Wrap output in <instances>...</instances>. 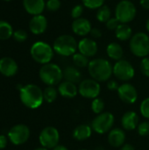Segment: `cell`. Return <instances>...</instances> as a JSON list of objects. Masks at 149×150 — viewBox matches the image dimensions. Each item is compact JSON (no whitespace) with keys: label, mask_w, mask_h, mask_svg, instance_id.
<instances>
[{"label":"cell","mask_w":149,"mask_h":150,"mask_svg":"<svg viewBox=\"0 0 149 150\" xmlns=\"http://www.w3.org/2000/svg\"><path fill=\"white\" fill-rule=\"evenodd\" d=\"M88 72L90 77L98 83L108 82L113 75V66L105 58H96L90 62Z\"/></svg>","instance_id":"obj_1"},{"label":"cell","mask_w":149,"mask_h":150,"mask_svg":"<svg viewBox=\"0 0 149 150\" xmlns=\"http://www.w3.org/2000/svg\"><path fill=\"white\" fill-rule=\"evenodd\" d=\"M19 98L23 105L30 109L39 108L44 101L43 91L32 83L22 86L19 90Z\"/></svg>","instance_id":"obj_2"},{"label":"cell","mask_w":149,"mask_h":150,"mask_svg":"<svg viewBox=\"0 0 149 150\" xmlns=\"http://www.w3.org/2000/svg\"><path fill=\"white\" fill-rule=\"evenodd\" d=\"M53 48L54 53L61 56H73L78 50V42L70 34H61L54 40Z\"/></svg>","instance_id":"obj_3"},{"label":"cell","mask_w":149,"mask_h":150,"mask_svg":"<svg viewBox=\"0 0 149 150\" xmlns=\"http://www.w3.org/2000/svg\"><path fill=\"white\" fill-rule=\"evenodd\" d=\"M39 76L42 83L47 86L59 85L63 79V70L55 63H47L41 66L39 71Z\"/></svg>","instance_id":"obj_4"},{"label":"cell","mask_w":149,"mask_h":150,"mask_svg":"<svg viewBox=\"0 0 149 150\" xmlns=\"http://www.w3.org/2000/svg\"><path fill=\"white\" fill-rule=\"evenodd\" d=\"M54 54L53 47L42 40L34 42L30 48V54L33 61L41 65L51 62L54 58Z\"/></svg>","instance_id":"obj_5"},{"label":"cell","mask_w":149,"mask_h":150,"mask_svg":"<svg viewBox=\"0 0 149 150\" xmlns=\"http://www.w3.org/2000/svg\"><path fill=\"white\" fill-rule=\"evenodd\" d=\"M129 47L133 55L144 58L149 54V35L144 32H138L129 41Z\"/></svg>","instance_id":"obj_6"},{"label":"cell","mask_w":149,"mask_h":150,"mask_svg":"<svg viewBox=\"0 0 149 150\" xmlns=\"http://www.w3.org/2000/svg\"><path fill=\"white\" fill-rule=\"evenodd\" d=\"M137 14L135 4L130 0H121L115 7V18L121 24H128L132 22Z\"/></svg>","instance_id":"obj_7"},{"label":"cell","mask_w":149,"mask_h":150,"mask_svg":"<svg viewBox=\"0 0 149 150\" xmlns=\"http://www.w3.org/2000/svg\"><path fill=\"white\" fill-rule=\"evenodd\" d=\"M114 122V115L110 112H104L93 119L90 126L95 133L98 134H105L112 129Z\"/></svg>","instance_id":"obj_8"},{"label":"cell","mask_w":149,"mask_h":150,"mask_svg":"<svg viewBox=\"0 0 149 150\" xmlns=\"http://www.w3.org/2000/svg\"><path fill=\"white\" fill-rule=\"evenodd\" d=\"M113 76L122 82H128L135 76V69L133 64L127 60L121 59L113 65Z\"/></svg>","instance_id":"obj_9"},{"label":"cell","mask_w":149,"mask_h":150,"mask_svg":"<svg viewBox=\"0 0 149 150\" xmlns=\"http://www.w3.org/2000/svg\"><path fill=\"white\" fill-rule=\"evenodd\" d=\"M100 91V83L92 78L83 79L78 85V93L83 98L87 99H94L98 98Z\"/></svg>","instance_id":"obj_10"},{"label":"cell","mask_w":149,"mask_h":150,"mask_svg":"<svg viewBox=\"0 0 149 150\" xmlns=\"http://www.w3.org/2000/svg\"><path fill=\"white\" fill-rule=\"evenodd\" d=\"M39 141L43 148H46L47 149H53L57 145H59V131L54 127H47L41 130L39 136Z\"/></svg>","instance_id":"obj_11"},{"label":"cell","mask_w":149,"mask_h":150,"mask_svg":"<svg viewBox=\"0 0 149 150\" xmlns=\"http://www.w3.org/2000/svg\"><path fill=\"white\" fill-rule=\"evenodd\" d=\"M30 137V129L24 124L13 126L8 132V138L12 144L18 146L25 143Z\"/></svg>","instance_id":"obj_12"},{"label":"cell","mask_w":149,"mask_h":150,"mask_svg":"<svg viewBox=\"0 0 149 150\" xmlns=\"http://www.w3.org/2000/svg\"><path fill=\"white\" fill-rule=\"evenodd\" d=\"M117 92L120 100L125 104L133 105L138 99V91L136 88L129 83H124L119 85Z\"/></svg>","instance_id":"obj_13"},{"label":"cell","mask_w":149,"mask_h":150,"mask_svg":"<svg viewBox=\"0 0 149 150\" xmlns=\"http://www.w3.org/2000/svg\"><path fill=\"white\" fill-rule=\"evenodd\" d=\"M98 45L92 38L83 37L78 41V52L87 56L88 58L93 57L97 54Z\"/></svg>","instance_id":"obj_14"},{"label":"cell","mask_w":149,"mask_h":150,"mask_svg":"<svg viewBox=\"0 0 149 150\" xmlns=\"http://www.w3.org/2000/svg\"><path fill=\"white\" fill-rule=\"evenodd\" d=\"M71 29L75 34L80 37H86L88 34H90L92 25L91 22L86 18H79L76 19H74L71 24Z\"/></svg>","instance_id":"obj_15"},{"label":"cell","mask_w":149,"mask_h":150,"mask_svg":"<svg viewBox=\"0 0 149 150\" xmlns=\"http://www.w3.org/2000/svg\"><path fill=\"white\" fill-rule=\"evenodd\" d=\"M47 18L42 15H36L32 16L29 22V29L32 34L40 35L47 31Z\"/></svg>","instance_id":"obj_16"},{"label":"cell","mask_w":149,"mask_h":150,"mask_svg":"<svg viewBox=\"0 0 149 150\" xmlns=\"http://www.w3.org/2000/svg\"><path fill=\"white\" fill-rule=\"evenodd\" d=\"M18 70V63L11 57H3L0 59V73L7 77L13 76Z\"/></svg>","instance_id":"obj_17"},{"label":"cell","mask_w":149,"mask_h":150,"mask_svg":"<svg viewBox=\"0 0 149 150\" xmlns=\"http://www.w3.org/2000/svg\"><path fill=\"white\" fill-rule=\"evenodd\" d=\"M126 133L120 128H112L108 133V143L113 148H121L126 143Z\"/></svg>","instance_id":"obj_18"},{"label":"cell","mask_w":149,"mask_h":150,"mask_svg":"<svg viewBox=\"0 0 149 150\" xmlns=\"http://www.w3.org/2000/svg\"><path fill=\"white\" fill-rule=\"evenodd\" d=\"M23 6L28 14L36 16L42 14L46 9V2L45 0H23Z\"/></svg>","instance_id":"obj_19"},{"label":"cell","mask_w":149,"mask_h":150,"mask_svg":"<svg viewBox=\"0 0 149 150\" xmlns=\"http://www.w3.org/2000/svg\"><path fill=\"white\" fill-rule=\"evenodd\" d=\"M140 119L137 112L133 111H128L124 113L121 118V126L123 129L126 131H133L138 127Z\"/></svg>","instance_id":"obj_20"},{"label":"cell","mask_w":149,"mask_h":150,"mask_svg":"<svg viewBox=\"0 0 149 150\" xmlns=\"http://www.w3.org/2000/svg\"><path fill=\"white\" fill-rule=\"evenodd\" d=\"M57 90L59 94L65 98H74L78 94V87L76 84L65 80L58 85Z\"/></svg>","instance_id":"obj_21"},{"label":"cell","mask_w":149,"mask_h":150,"mask_svg":"<svg viewBox=\"0 0 149 150\" xmlns=\"http://www.w3.org/2000/svg\"><path fill=\"white\" fill-rule=\"evenodd\" d=\"M92 128L90 125L81 124L77 126L72 133L73 138L77 142H83L88 140L92 134Z\"/></svg>","instance_id":"obj_22"},{"label":"cell","mask_w":149,"mask_h":150,"mask_svg":"<svg viewBox=\"0 0 149 150\" xmlns=\"http://www.w3.org/2000/svg\"><path fill=\"white\" fill-rule=\"evenodd\" d=\"M63 78L65 81H68L76 84L82 82L83 75L79 69L76 66H68L63 70Z\"/></svg>","instance_id":"obj_23"},{"label":"cell","mask_w":149,"mask_h":150,"mask_svg":"<svg viewBox=\"0 0 149 150\" xmlns=\"http://www.w3.org/2000/svg\"><path fill=\"white\" fill-rule=\"evenodd\" d=\"M106 54L108 57L113 61H119L124 56V50L122 46L118 42H111L106 47Z\"/></svg>","instance_id":"obj_24"},{"label":"cell","mask_w":149,"mask_h":150,"mask_svg":"<svg viewBox=\"0 0 149 150\" xmlns=\"http://www.w3.org/2000/svg\"><path fill=\"white\" fill-rule=\"evenodd\" d=\"M133 29L128 24H119V25L115 30V36L120 41L130 40L133 37Z\"/></svg>","instance_id":"obj_25"},{"label":"cell","mask_w":149,"mask_h":150,"mask_svg":"<svg viewBox=\"0 0 149 150\" xmlns=\"http://www.w3.org/2000/svg\"><path fill=\"white\" fill-rule=\"evenodd\" d=\"M13 28L11 25L5 21L0 19V40H9L13 36Z\"/></svg>","instance_id":"obj_26"},{"label":"cell","mask_w":149,"mask_h":150,"mask_svg":"<svg viewBox=\"0 0 149 150\" xmlns=\"http://www.w3.org/2000/svg\"><path fill=\"white\" fill-rule=\"evenodd\" d=\"M96 18L97 19V21H99L100 23H106L111 18H112V10L111 8L105 4L102 7H100L96 13Z\"/></svg>","instance_id":"obj_27"},{"label":"cell","mask_w":149,"mask_h":150,"mask_svg":"<svg viewBox=\"0 0 149 150\" xmlns=\"http://www.w3.org/2000/svg\"><path fill=\"white\" fill-rule=\"evenodd\" d=\"M72 61L74 65L78 68V69H83V68H88L90 60L87 56L83 55V54L76 52L73 56H72Z\"/></svg>","instance_id":"obj_28"},{"label":"cell","mask_w":149,"mask_h":150,"mask_svg":"<svg viewBox=\"0 0 149 150\" xmlns=\"http://www.w3.org/2000/svg\"><path fill=\"white\" fill-rule=\"evenodd\" d=\"M58 90L54 86H47L44 89L43 91V97H44V101L47 103H54L57 97H58Z\"/></svg>","instance_id":"obj_29"},{"label":"cell","mask_w":149,"mask_h":150,"mask_svg":"<svg viewBox=\"0 0 149 150\" xmlns=\"http://www.w3.org/2000/svg\"><path fill=\"white\" fill-rule=\"evenodd\" d=\"M90 107H91V111L95 114L98 115V114L104 112V110H105V103L102 98H96L92 99Z\"/></svg>","instance_id":"obj_30"},{"label":"cell","mask_w":149,"mask_h":150,"mask_svg":"<svg viewBox=\"0 0 149 150\" xmlns=\"http://www.w3.org/2000/svg\"><path fill=\"white\" fill-rule=\"evenodd\" d=\"M105 0H82L83 5L90 10H98L105 5Z\"/></svg>","instance_id":"obj_31"},{"label":"cell","mask_w":149,"mask_h":150,"mask_svg":"<svg viewBox=\"0 0 149 150\" xmlns=\"http://www.w3.org/2000/svg\"><path fill=\"white\" fill-rule=\"evenodd\" d=\"M84 6L83 4H76L70 11V15L73 19H76L79 18H82V15L84 11Z\"/></svg>","instance_id":"obj_32"},{"label":"cell","mask_w":149,"mask_h":150,"mask_svg":"<svg viewBox=\"0 0 149 150\" xmlns=\"http://www.w3.org/2000/svg\"><path fill=\"white\" fill-rule=\"evenodd\" d=\"M12 37L18 42H24L27 40L28 34H27L26 31H25L23 29H18V30L14 31Z\"/></svg>","instance_id":"obj_33"},{"label":"cell","mask_w":149,"mask_h":150,"mask_svg":"<svg viewBox=\"0 0 149 150\" xmlns=\"http://www.w3.org/2000/svg\"><path fill=\"white\" fill-rule=\"evenodd\" d=\"M137 131H138V134H139L141 136H148V135H149L148 120H145V121H142L141 123H140V124L138 125Z\"/></svg>","instance_id":"obj_34"},{"label":"cell","mask_w":149,"mask_h":150,"mask_svg":"<svg viewBox=\"0 0 149 150\" xmlns=\"http://www.w3.org/2000/svg\"><path fill=\"white\" fill-rule=\"evenodd\" d=\"M140 112L144 118L149 120V97L143 99V101L141 102L140 106Z\"/></svg>","instance_id":"obj_35"},{"label":"cell","mask_w":149,"mask_h":150,"mask_svg":"<svg viewBox=\"0 0 149 150\" xmlns=\"http://www.w3.org/2000/svg\"><path fill=\"white\" fill-rule=\"evenodd\" d=\"M61 6L60 0H47L46 3V9L49 11H56Z\"/></svg>","instance_id":"obj_36"},{"label":"cell","mask_w":149,"mask_h":150,"mask_svg":"<svg viewBox=\"0 0 149 150\" xmlns=\"http://www.w3.org/2000/svg\"><path fill=\"white\" fill-rule=\"evenodd\" d=\"M140 69H141V73L145 76L149 77V56L144 57L141 59V64H140Z\"/></svg>","instance_id":"obj_37"},{"label":"cell","mask_w":149,"mask_h":150,"mask_svg":"<svg viewBox=\"0 0 149 150\" xmlns=\"http://www.w3.org/2000/svg\"><path fill=\"white\" fill-rule=\"evenodd\" d=\"M119 21L114 17V18H111L106 23H105V25H106V28L108 30H111V31H115L117 29V27L119 25Z\"/></svg>","instance_id":"obj_38"},{"label":"cell","mask_w":149,"mask_h":150,"mask_svg":"<svg viewBox=\"0 0 149 150\" xmlns=\"http://www.w3.org/2000/svg\"><path fill=\"white\" fill-rule=\"evenodd\" d=\"M90 34L92 37V39H98L102 37V31L97 27H92Z\"/></svg>","instance_id":"obj_39"},{"label":"cell","mask_w":149,"mask_h":150,"mask_svg":"<svg viewBox=\"0 0 149 150\" xmlns=\"http://www.w3.org/2000/svg\"><path fill=\"white\" fill-rule=\"evenodd\" d=\"M119 87V83H118V82L116 80L110 79L107 82V88L110 91H118Z\"/></svg>","instance_id":"obj_40"},{"label":"cell","mask_w":149,"mask_h":150,"mask_svg":"<svg viewBox=\"0 0 149 150\" xmlns=\"http://www.w3.org/2000/svg\"><path fill=\"white\" fill-rule=\"evenodd\" d=\"M7 145V138L6 136L0 134V149H3Z\"/></svg>","instance_id":"obj_41"},{"label":"cell","mask_w":149,"mask_h":150,"mask_svg":"<svg viewBox=\"0 0 149 150\" xmlns=\"http://www.w3.org/2000/svg\"><path fill=\"white\" fill-rule=\"evenodd\" d=\"M120 150H135V148L132 144H130V143H125L121 147Z\"/></svg>","instance_id":"obj_42"},{"label":"cell","mask_w":149,"mask_h":150,"mask_svg":"<svg viewBox=\"0 0 149 150\" xmlns=\"http://www.w3.org/2000/svg\"><path fill=\"white\" fill-rule=\"evenodd\" d=\"M140 4L142 8L149 10V0H140Z\"/></svg>","instance_id":"obj_43"},{"label":"cell","mask_w":149,"mask_h":150,"mask_svg":"<svg viewBox=\"0 0 149 150\" xmlns=\"http://www.w3.org/2000/svg\"><path fill=\"white\" fill-rule=\"evenodd\" d=\"M52 150H68V149L63 145H57L55 148H54Z\"/></svg>","instance_id":"obj_44"},{"label":"cell","mask_w":149,"mask_h":150,"mask_svg":"<svg viewBox=\"0 0 149 150\" xmlns=\"http://www.w3.org/2000/svg\"><path fill=\"white\" fill-rule=\"evenodd\" d=\"M146 30L148 31V33H149V18L146 21Z\"/></svg>","instance_id":"obj_45"},{"label":"cell","mask_w":149,"mask_h":150,"mask_svg":"<svg viewBox=\"0 0 149 150\" xmlns=\"http://www.w3.org/2000/svg\"><path fill=\"white\" fill-rule=\"evenodd\" d=\"M33 150H48L47 149H46V148H43V147H41V148H37V149H35Z\"/></svg>","instance_id":"obj_46"},{"label":"cell","mask_w":149,"mask_h":150,"mask_svg":"<svg viewBox=\"0 0 149 150\" xmlns=\"http://www.w3.org/2000/svg\"><path fill=\"white\" fill-rule=\"evenodd\" d=\"M3 1H6V2H10V1H12V0H3Z\"/></svg>","instance_id":"obj_47"},{"label":"cell","mask_w":149,"mask_h":150,"mask_svg":"<svg viewBox=\"0 0 149 150\" xmlns=\"http://www.w3.org/2000/svg\"><path fill=\"white\" fill-rule=\"evenodd\" d=\"M80 150H89V149H80Z\"/></svg>","instance_id":"obj_48"},{"label":"cell","mask_w":149,"mask_h":150,"mask_svg":"<svg viewBox=\"0 0 149 150\" xmlns=\"http://www.w3.org/2000/svg\"><path fill=\"white\" fill-rule=\"evenodd\" d=\"M148 56H149V54H148Z\"/></svg>","instance_id":"obj_49"}]
</instances>
